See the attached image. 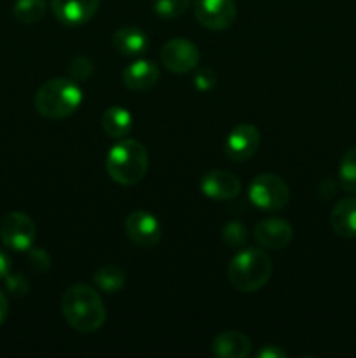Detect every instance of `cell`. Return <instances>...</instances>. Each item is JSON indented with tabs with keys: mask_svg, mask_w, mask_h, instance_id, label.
<instances>
[{
	"mask_svg": "<svg viewBox=\"0 0 356 358\" xmlns=\"http://www.w3.org/2000/svg\"><path fill=\"white\" fill-rule=\"evenodd\" d=\"M61 313L66 324L82 334L96 332L107 318V310L100 294L86 283H75L63 292Z\"/></svg>",
	"mask_w": 356,
	"mask_h": 358,
	"instance_id": "cell-1",
	"label": "cell"
},
{
	"mask_svg": "<svg viewBox=\"0 0 356 358\" xmlns=\"http://www.w3.org/2000/svg\"><path fill=\"white\" fill-rule=\"evenodd\" d=\"M82 103V90L77 80L54 77L38 87L35 94V108L45 119H65Z\"/></svg>",
	"mask_w": 356,
	"mask_h": 358,
	"instance_id": "cell-2",
	"label": "cell"
},
{
	"mask_svg": "<svg viewBox=\"0 0 356 358\" xmlns=\"http://www.w3.org/2000/svg\"><path fill=\"white\" fill-rule=\"evenodd\" d=\"M107 173L121 185H135L149 170V152L138 140L121 138L107 154Z\"/></svg>",
	"mask_w": 356,
	"mask_h": 358,
	"instance_id": "cell-3",
	"label": "cell"
},
{
	"mask_svg": "<svg viewBox=\"0 0 356 358\" xmlns=\"http://www.w3.org/2000/svg\"><path fill=\"white\" fill-rule=\"evenodd\" d=\"M272 262L260 248H246L236 254L230 261L227 276L230 285L239 292L260 290L271 280Z\"/></svg>",
	"mask_w": 356,
	"mask_h": 358,
	"instance_id": "cell-4",
	"label": "cell"
},
{
	"mask_svg": "<svg viewBox=\"0 0 356 358\" xmlns=\"http://www.w3.org/2000/svg\"><path fill=\"white\" fill-rule=\"evenodd\" d=\"M248 199L257 208L269 210V212L281 210L290 199L288 185L278 175L260 173L248 185Z\"/></svg>",
	"mask_w": 356,
	"mask_h": 358,
	"instance_id": "cell-5",
	"label": "cell"
},
{
	"mask_svg": "<svg viewBox=\"0 0 356 358\" xmlns=\"http://www.w3.org/2000/svg\"><path fill=\"white\" fill-rule=\"evenodd\" d=\"M35 238H37V227L27 213L10 212L0 222V240L10 250H30L35 243Z\"/></svg>",
	"mask_w": 356,
	"mask_h": 358,
	"instance_id": "cell-6",
	"label": "cell"
},
{
	"mask_svg": "<svg viewBox=\"0 0 356 358\" xmlns=\"http://www.w3.org/2000/svg\"><path fill=\"white\" fill-rule=\"evenodd\" d=\"M194 16L208 30H227L236 21L234 0H194Z\"/></svg>",
	"mask_w": 356,
	"mask_h": 358,
	"instance_id": "cell-7",
	"label": "cell"
},
{
	"mask_svg": "<svg viewBox=\"0 0 356 358\" xmlns=\"http://www.w3.org/2000/svg\"><path fill=\"white\" fill-rule=\"evenodd\" d=\"M164 66L173 73H184L192 72L199 63V49L194 42L187 41V38H171L164 44L163 52H161Z\"/></svg>",
	"mask_w": 356,
	"mask_h": 358,
	"instance_id": "cell-8",
	"label": "cell"
},
{
	"mask_svg": "<svg viewBox=\"0 0 356 358\" xmlns=\"http://www.w3.org/2000/svg\"><path fill=\"white\" fill-rule=\"evenodd\" d=\"M260 131L257 126L250 122L237 124L236 128L230 129L225 140V156L234 163H243L255 156V152L260 147Z\"/></svg>",
	"mask_w": 356,
	"mask_h": 358,
	"instance_id": "cell-9",
	"label": "cell"
},
{
	"mask_svg": "<svg viewBox=\"0 0 356 358\" xmlns=\"http://www.w3.org/2000/svg\"><path fill=\"white\" fill-rule=\"evenodd\" d=\"M124 231L133 243L143 248L156 247L163 236L159 220L145 210H136L129 213L128 219L124 220Z\"/></svg>",
	"mask_w": 356,
	"mask_h": 358,
	"instance_id": "cell-10",
	"label": "cell"
},
{
	"mask_svg": "<svg viewBox=\"0 0 356 358\" xmlns=\"http://www.w3.org/2000/svg\"><path fill=\"white\" fill-rule=\"evenodd\" d=\"M100 0H51V10L66 27L86 24L96 14Z\"/></svg>",
	"mask_w": 356,
	"mask_h": 358,
	"instance_id": "cell-11",
	"label": "cell"
},
{
	"mask_svg": "<svg viewBox=\"0 0 356 358\" xmlns=\"http://www.w3.org/2000/svg\"><path fill=\"white\" fill-rule=\"evenodd\" d=\"M292 238L293 227L290 226V222H286L285 219H279V217H269V219L258 222L255 227V240L258 241V245L272 248V250L286 247L292 241Z\"/></svg>",
	"mask_w": 356,
	"mask_h": 358,
	"instance_id": "cell-12",
	"label": "cell"
},
{
	"mask_svg": "<svg viewBox=\"0 0 356 358\" xmlns=\"http://www.w3.org/2000/svg\"><path fill=\"white\" fill-rule=\"evenodd\" d=\"M202 194L212 199H232L239 194L241 182L234 173L225 170H212L201 178Z\"/></svg>",
	"mask_w": 356,
	"mask_h": 358,
	"instance_id": "cell-13",
	"label": "cell"
},
{
	"mask_svg": "<svg viewBox=\"0 0 356 358\" xmlns=\"http://www.w3.org/2000/svg\"><path fill=\"white\" fill-rule=\"evenodd\" d=\"M159 76V66L156 63L150 62V59H136L122 70V84L128 90L142 93V91L156 86Z\"/></svg>",
	"mask_w": 356,
	"mask_h": 358,
	"instance_id": "cell-14",
	"label": "cell"
},
{
	"mask_svg": "<svg viewBox=\"0 0 356 358\" xmlns=\"http://www.w3.org/2000/svg\"><path fill=\"white\" fill-rule=\"evenodd\" d=\"M213 353L222 358H244L250 353L251 341L246 334L239 331L222 332L212 345Z\"/></svg>",
	"mask_w": 356,
	"mask_h": 358,
	"instance_id": "cell-15",
	"label": "cell"
},
{
	"mask_svg": "<svg viewBox=\"0 0 356 358\" xmlns=\"http://www.w3.org/2000/svg\"><path fill=\"white\" fill-rule=\"evenodd\" d=\"M330 226L341 238L356 236V198H344L330 213Z\"/></svg>",
	"mask_w": 356,
	"mask_h": 358,
	"instance_id": "cell-16",
	"label": "cell"
},
{
	"mask_svg": "<svg viewBox=\"0 0 356 358\" xmlns=\"http://www.w3.org/2000/svg\"><path fill=\"white\" fill-rule=\"evenodd\" d=\"M112 44L122 56L143 55L149 48V37L143 30L136 27L119 28L112 37Z\"/></svg>",
	"mask_w": 356,
	"mask_h": 358,
	"instance_id": "cell-17",
	"label": "cell"
},
{
	"mask_svg": "<svg viewBox=\"0 0 356 358\" xmlns=\"http://www.w3.org/2000/svg\"><path fill=\"white\" fill-rule=\"evenodd\" d=\"M133 117L129 110H126L121 105L108 107L101 115V128L112 138H124L131 131Z\"/></svg>",
	"mask_w": 356,
	"mask_h": 358,
	"instance_id": "cell-18",
	"label": "cell"
},
{
	"mask_svg": "<svg viewBox=\"0 0 356 358\" xmlns=\"http://www.w3.org/2000/svg\"><path fill=\"white\" fill-rule=\"evenodd\" d=\"M94 285L108 294L119 292L126 285V275L117 266H103L93 275Z\"/></svg>",
	"mask_w": 356,
	"mask_h": 358,
	"instance_id": "cell-19",
	"label": "cell"
},
{
	"mask_svg": "<svg viewBox=\"0 0 356 358\" xmlns=\"http://www.w3.org/2000/svg\"><path fill=\"white\" fill-rule=\"evenodd\" d=\"M13 14L23 24L37 23L45 14V0H16Z\"/></svg>",
	"mask_w": 356,
	"mask_h": 358,
	"instance_id": "cell-20",
	"label": "cell"
},
{
	"mask_svg": "<svg viewBox=\"0 0 356 358\" xmlns=\"http://www.w3.org/2000/svg\"><path fill=\"white\" fill-rule=\"evenodd\" d=\"M339 184L344 191L356 194V147L342 156L339 164Z\"/></svg>",
	"mask_w": 356,
	"mask_h": 358,
	"instance_id": "cell-21",
	"label": "cell"
},
{
	"mask_svg": "<svg viewBox=\"0 0 356 358\" xmlns=\"http://www.w3.org/2000/svg\"><path fill=\"white\" fill-rule=\"evenodd\" d=\"M188 7H191V0H156L154 2V10L157 16L164 17V20L181 16L187 13Z\"/></svg>",
	"mask_w": 356,
	"mask_h": 358,
	"instance_id": "cell-22",
	"label": "cell"
},
{
	"mask_svg": "<svg viewBox=\"0 0 356 358\" xmlns=\"http://www.w3.org/2000/svg\"><path fill=\"white\" fill-rule=\"evenodd\" d=\"M246 238H248L246 227H244L241 222H237V220H232V222H229L222 229V240L225 241L229 247H236V248L243 247Z\"/></svg>",
	"mask_w": 356,
	"mask_h": 358,
	"instance_id": "cell-23",
	"label": "cell"
},
{
	"mask_svg": "<svg viewBox=\"0 0 356 358\" xmlns=\"http://www.w3.org/2000/svg\"><path fill=\"white\" fill-rule=\"evenodd\" d=\"M93 70H94L93 62H91L89 58H86V56H79V58L72 59V63H70L68 76H70V79H73L79 83V80L89 79L91 73H93Z\"/></svg>",
	"mask_w": 356,
	"mask_h": 358,
	"instance_id": "cell-24",
	"label": "cell"
},
{
	"mask_svg": "<svg viewBox=\"0 0 356 358\" xmlns=\"http://www.w3.org/2000/svg\"><path fill=\"white\" fill-rule=\"evenodd\" d=\"M216 83H218V76H216L215 70L209 69V66H202V69H199L198 72H195L194 86L195 90L201 91V93L213 90V87L216 86Z\"/></svg>",
	"mask_w": 356,
	"mask_h": 358,
	"instance_id": "cell-25",
	"label": "cell"
},
{
	"mask_svg": "<svg viewBox=\"0 0 356 358\" xmlns=\"http://www.w3.org/2000/svg\"><path fill=\"white\" fill-rule=\"evenodd\" d=\"M6 283H7V290H9L13 296L21 297L28 292V282L23 275H9L6 276Z\"/></svg>",
	"mask_w": 356,
	"mask_h": 358,
	"instance_id": "cell-26",
	"label": "cell"
},
{
	"mask_svg": "<svg viewBox=\"0 0 356 358\" xmlns=\"http://www.w3.org/2000/svg\"><path fill=\"white\" fill-rule=\"evenodd\" d=\"M258 358H285L286 353L281 348H278L276 345H267L265 348H262L257 353Z\"/></svg>",
	"mask_w": 356,
	"mask_h": 358,
	"instance_id": "cell-27",
	"label": "cell"
},
{
	"mask_svg": "<svg viewBox=\"0 0 356 358\" xmlns=\"http://www.w3.org/2000/svg\"><path fill=\"white\" fill-rule=\"evenodd\" d=\"M10 273V259L3 250H0V280H6V276Z\"/></svg>",
	"mask_w": 356,
	"mask_h": 358,
	"instance_id": "cell-28",
	"label": "cell"
},
{
	"mask_svg": "<svg viewBox=\"0 0 356 358\" xmlns=\"http://www.w3.org/2000/svg\"><path fill=\"white\" fill-rule=\"evenodd\" d=\"M7 313H9V303H7V297L6 294L0 290V325L6 322L7 318Z\"/></svg>",
	"mask_w": 356,
	"mask_h": 358,
	"instance_id": "cell-29",
	"label": "cell"
}]
</instances>
